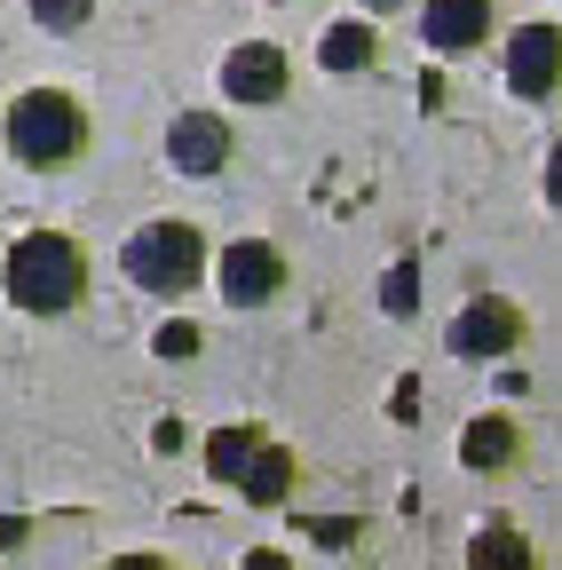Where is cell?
<instances>
[{
	"label": "cell",
	"mask_w": 562,
	"mask_h": 570,
	"mask_svg": "<svg viewBox=\"0 0 562 570\" xmlns=\"http://www.w3.org/2000/svg\"><path fill=\"white\" fill-rule=\"evenodd\" d=\"M0 285H9V302L32 309V317H56V309H80L88 294V254L72 238L56 230H32L9 246V262H0Z\"/></svg>",
	"instance_id": "cell-1"
},
{
	"label": "cell",
	"mask_w": 562,
	"mask_h": 570,
	"mask_svg": "<svg viewBox=\"0 0 562 570\" xmlns=\"http://www.w3.org/2000/svg\"><path fill=\"white\" fill-rule=\"evenodd\" d=\"M9 151L32 167H63L88 151V111L63 88H32L24 104H9Z\"/></svg>",
	"instance_id": "cell-2"
},
{
	"label": "cell",
	"mask_w": 562,
	"mask_h": 570,
	"mask_svg": "<svg viewBox=\"0 0 562 570\" xmlns=\"http://www.w3.org/2000/svg\"><path fill=\"white\" fill-rule=\"evenodd\" d=\"M119 262H127L135 285H151V294H183V285H198V269H206V238L190 223H151V230L127 238Z\"/></svg>",
	"instance_id": "cell-3"
},
{
	"label": "cell",
	"mask_w": 562,
	"mask_h": 570,
	"mask_svg": "<svg viewBox=\"0 0 562 570\" xmlns=\"http://www.w3.org/2000/svg\"><path fill=\"white\" fill-rule=\"evenodd\" d=\"M452 348L460 356H515L523 348V309L507 294H475L460 309V325H452Z\"/></svg>",
	"instance_id": "cell-4"
},
{
	"label": "cell",
	"mask_w": 562,
	"mask_h": 570,
	"mask_svg": "<svg viewBox=\"0 0 562 570\" xmlns=\"http://www.w3.org/2000/svg\"><path fill=\"white\" fill-rule=\"evenodd\" d=\"M286 56H277L269 40H246V48H230V63H223V88H230V104H286Z\"/></svg>",
	"instance_id": "cell-5"
},
{
	"label": "cell",
	"mask_w": 562,
	"mask_h": 570,
	"mask_svg": "<svg viewBox=\"0 0 562 570\" xmlns=\"http://www.w3.org/2000/svg\"><path fill=\"white\" fill-rule=\"evenodd\" d=\"M167 159H175L183 175H223V167H230V127H223L215 111H183V119L167 127Z\"/></svg>",
	"instance_id": "cell-6"
},
{
	"label": "cell",
	"mask_w": 562,
	"mask_h": 570,
	"mask_svg": "<svg viewBox=\"0 0 562 570\" xmlns=\"http://www.w3.org/2000/svg\"><path fill=\"white\" fill-rule=\"evenodd\" d=\"M277 285H286V262H277V246L246 238V246H230V254H223V294H230L238 309H262Z\"/></svg>",
	"instance_id": "cell-7"
},
{
	"label": "cell",
	"mask_w": 562,
	"mask_h": 570,
	"mask_svg": "<svg viewBox=\"0 0 562 570\" xmlns=\"http://www.w3.org/2000/svg\"><path fill=\"white\" fill-rule=\"evenodd\" d=\"M420 32H428L436 56H467L475 40H491V0H436Z\"/></svg>",
	"instance_id": "cell-8"
},
{
	"label": "cell",
	"mask_w": 562,
	"mask_h": 570,
	"mask_svg": "<svg viewBox=\"0 0 562 570\" xmlns=\"http://www.w3.org/2000/svg\"><path fill=\"white\" fill-rule=\"evenodd\" d=\"M507 88L515 96H554V24H523L507 48Z\"/></svg>",
	"instance_id": "cell-9"
},
{
	"label": "cell",
	"mask_w": 562,
	"mask_h": 570,
	"mask_svg": "<svg viewBox=\"0 0 562 570\" xmlns=\"http://www.w3.org/2000/svg\"><path fill=\"white\" fill-rule=\"evenodd\" d=\"M515 452H523V428H515V420H475V428H467V444H460L467 468H507Z\"/></svg>",
	"instance_id": "cell-10"
},
{
	"label": "cell",
	"mask_w": 562,
	"mask_h": 570,
	"mask_svg": "<svg viewBox=\"0 0 562 570\" xmlns=\"http://www.w3.org/2000/svg\"><path fill=\"white\" fill-rule=\"evenodd\" d=\"M286 483H294V460L277 452V444H262V452L246 460V475H238V491L262 499V508H277V499H286Z\"/></svg>",
	"instance_id": "cell-11"
},
{
	"label": "cell",
	"mask_w": 562,
	"mask_h": 570,
	"mask_svg": "<svg viewBox=\"0 0 562 570\" xmlns=\"http://www.w3.org/2000/svg\"><path fill=\"white\" fill-rule=\"evenodd\" d=\"M254 452H262V428H223V436H215V444H206V468H215L223 483H238Z\"/></svg>",
	"instance_id": "cell-12"
},
{
	"label": "cell",
	"mask_w": 562,
	"mask_h": 570,
	"mask_svg": "<svg viewBox=\"0 0 562 570\" xmlns=\"http://www.w3.org/2000/svg\"><path fill=\"white\" fill-rule=\"evenodd\" d=\"M317 56H325V71H365V63H373V32H365V24H333V32L317 40Z\"/></svg>",
	"instance_id": "cell-13"
},
{
	"label": "cell",
	"mask_w": 562,
	"mask_h": 570,
	"mask_svg": "<svg viewBox=\"0 0 562 570\" xmlns=\"http://www.w3.org/2000/svg\"><path fill=\"white\" fill-rule=\"evenodd\" d=\"M467 562H475V570H507V562L523 570V562H531V547H523L515 531H483V539L467 547Z\"/></svg>",
	"instance_id": "cell-14"
},
{
	"label": "cell",
	"mask_w": 562,
	"mask_h": 570,
	"mask_svg": "<svg viewBox=\"0 0 562 570\" xmlns=\"http://www.w3.org/2000/svg\"><path fill=\"white\" fill-rule=\"evenodd\" d=\"M32 17H40L48 32H80V24L96 17V0H32Z\"/></svg>",
	"instance_id": "cell-15"
},
{
	"label": "cell",
	"mask_w": 562,
	"mask_h": 570,
	"mask_svg": "<svg viewBox=\"0 0 562 570\" xmlns=\"http://www.w3.org/2000/svg\"><path fill=\"white\" fill-rule=\"evenodd\" d=\"M381 302H388L396 317H412V309H420V269H412V262H396V269H388V285H381Z\"/></svg>",
	"instance_id": "cell-16"
},
{
	"label": "cell",
	"mask_w": 562,
	"mask_h": 570,
	"mask_svg": "<svg viewBox=\"0 0 562 570\" xmlns=\"http://www.w3.org/2000/svg\"><path fill=\"white\" fill-rule=\"evenodd\" d=\"M151 348L183 365V356H198V325H183V317H175V325H159V341H151Z\"/></svg>",
	"instance_id": "cell-17"
},
{
	"label": "cell",
	"mask_w": 562,
	"mask_h": 570,
	"mask_svg": "<svg viewBox=\"0 0 562 570\" xmlns=\"http://www.w3.org/2000/svg\"><path fill=\"white\" fill-rule=\"evenodd\" d=\"M309 539H325V547H348V539H365V523H348V515H341V523H325V515H317V523H309Z\"/></svg>",
	"instance_id": "cell-18"
},
{
	"label": "cell",
	"mask_w": 562,
	"mask_h": 570,
	"mask_svg": "<svg viewBox=\"0 0 562 570\" xmlns=\"http://www.w3.org/2000/svg\"><path fill=\"white\" fill-rule=\"evenodd\" d=\"M0 547H24V523L17 515H0Z\"/></svg>",
	"instance_id": "cell-19"
},
{
	"label": "cell",
	"mask_w": 562,
	"mask_h": 570,
	"mask_svg": "<svg viewBox=\"0 0 562 570\" xmlns=\"http://www.w3.org/2000/svg\"><path fill=\"white\" fill-rule=\"evenodd\" d=\"M365 9H396V0H365Z\"/></svg>",
	"instance_id": "cell-20"
}]
</instances>
